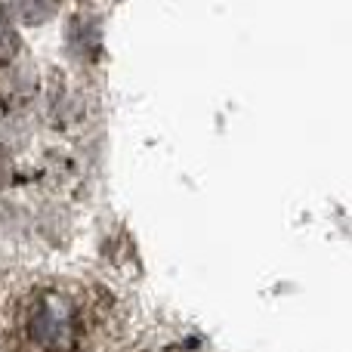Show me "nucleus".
Returning <instances> with one entry per match:
<instances>
[{"mask_svg":"<svg viewBox=\"0 0 352 352\" xmlns=\"http://www.w3.org/2000/svg\"><path fill=\"white\" fill-rule=\"evenodd\" d=\"M28 337L43 352H72L80 337L74 303L56 291L41 294L28 312Z\"/></svg>","mask_w":352,"mask_h":352,"instance_id":"1","label":"nucleus"},{"mask_svg":"<svg viewBox=\"0 0 352 352\" xmlns=\"http://www.w3.org/2000/svg\"><path fill=\"white\" fill-rule=\"evenodd\" d=\"M10 6L25 25H41L56 12V0H10Z\"/></svg>","mask_w":352,"mask_h":352,"instance_id":"2","label":"nucleus"},{"mask_svg":"<svg viewBox=\"0 0 352 352\" xmlns=\"http://www.w3.org/2000/svg\"><path fill=\"white\" fill-rule=\"evenodd\" d=\"M19 53V34L12 31L10 19L3 16V10H0V65H6V62H12Z\"/></svg>","mask_w":352,"mask_h":352,"instance_id":"3","label":"nucleus"},{"mask_svg":"<svg viewBox=\"0 0 352 352\" xmlns=\"http://www.w3.org/2000/svg\"><path fill=\"white\" fill-rule=\"evenodd\" d=\"M6 179H10V167H6V158L0 155V188L6 186Z\"/></svg>","mask_w":352,"mask_h":352,"instance_id":"4","label":"nucleus"}]
</instances>
